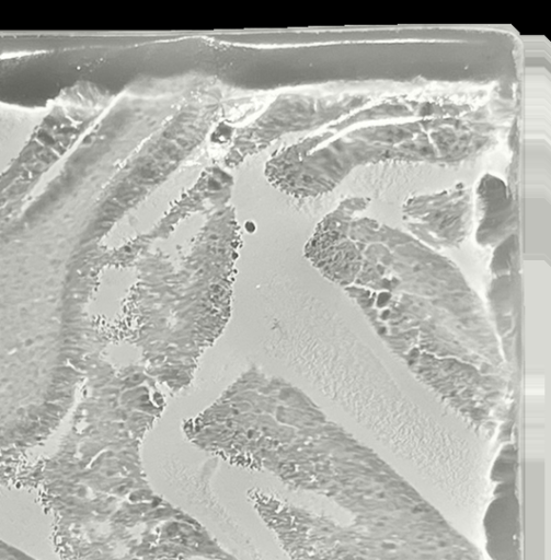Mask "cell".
Returning <instances> with one entry per match:
<instances>
[{"label": "cell", "mask_w": 551, "mask_h": 560, "mask_svg": "<svg viewBox=\"0 0 551 560\" xmlns=\"http://www.w3.org/2000/svg\"><path fill=\"white\" fill-rule=\"evenodd\" d=\"M403 221L415 238L435 250L458 247L472 224L471 192L462 184L433 195L411 197Z\"/></svg>", "instance_id": "cell-2"}, {"label": "cell", "mask_w": 551, "mask_h": 560, "mask_svg": "<svg viewBox=\"0 0 551 560\" xmlns=\"http://www.w3.org/2000/svg\"><path fill=\"white\" fill-rule=\"evenodd\" d=\"M347 198L318 225L308 256L343 288L411 372L475 430L508 413L507 363L459 267L413 235L356 213Z\"/></svg>", "instance_id": "cell-1"}, {"label": "cell", "mask_w": 551, "mask_h": 560, "mask_svg": "<svg viewBox=\"0 0 551 560\" xmlns=\"http://www.w3.org/2000/svg\"><path fill=\"white\" fill-rule=\"evenodd\" d=\"M478 195L481 215L477 241L483 246L496 245L508 237L515 225L506 187L501 179L486 175L481 179Z\"/></svg>", "instance_id": "cell-3"}]
</instances>
